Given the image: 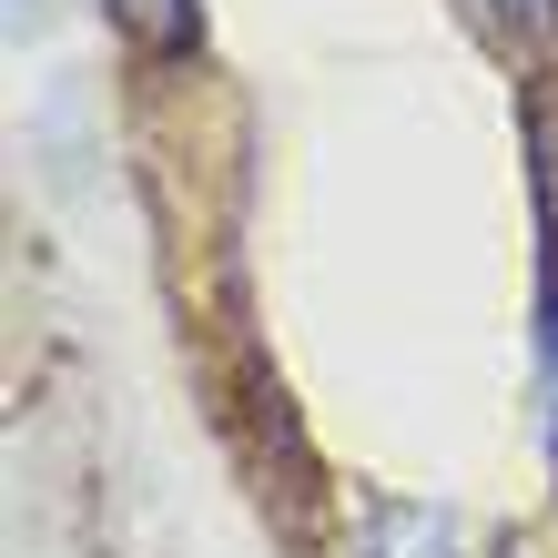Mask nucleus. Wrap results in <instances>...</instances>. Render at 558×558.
<instances>
[{
  "label": "nucleus",
  "instance_id": "2",
  "mask_svg": "<svg viewBox=\"0 0 558 558\" xmlns=\"http://www.w3.org/2000/svg\"><path fill=\"white\" fill-rule=\"evenodd\" d=\"M102 31L133 61H193L204 51V0H92Z\"/></svg>",
  "mask_w": 558,
  "mask_h": 558
},
{
  "label": "nucleus",
  "instance_id": "4",
  "mask_svg": "<svg viewBox=\"0 0 558 558\" xmlns=\"http://www.w3.org/2000/svg\"><path fill=\"white\" fill-rule=\"evenodd\" d=\"M468 11H477L487 31H498V41H508L518 61H529V51H548V41H558V0H468Z\"/></svg>",
  "mask_w": 558,
  "mask_h": 558
},
{
  "label": "nucleus",
  "instance_id": "3",
  "mask_svg": "<svg viewBox=\"0 0 558 558\" xmlns=\"http://www.w3.org/2000/svg\"><path fill=\"white\" fill-rule=\"evenodd\" d=\"M538 457H548V477H558V265L538 284Z\"/></svg>",
  "mask_w": 558,
  "mask_h": 558
},
{
  "label": "nucleus",
  "instance_id": "1",
  "mask_svg": "<svg viewBox=\"0 0 558 558\" xmlns=\"http://www.w3.org/2000/svg\"><path fill=\"white\" fill-rule=\"evenodd\" d=\"M345 558H468V529L437 498H366L345 529Z\"/></svg>",
  "mask_w": 558,
  "mask_h": 558
}]
</instances>
